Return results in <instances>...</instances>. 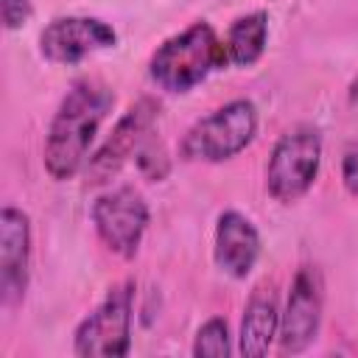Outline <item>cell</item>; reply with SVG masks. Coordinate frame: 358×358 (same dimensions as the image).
Listing matches in <instances>:
<instances>
[{"label":"cell","mask_w":358,"mask_h":358,"mask_svg":"<svg viewBox=\"0 0 358 358\" xmlns=\"http://www.w3.org/2000/svg\"><path fill=\"white\" fill-rule=\"evenodd\" d=\"M112 103V90L98 78H81L67 90L45 140V171L56 182H64L81 171L87 151Z\"/></svg>","instance_id":"6da1fadb"},{"label":"cell","mask_w":358,"mask_h":358,"mask_svg":"<svg viewBox=\"0 0 358 358\" xmlns=\"http://www.w3.org/2000/svg\"><path fill=\"white\" fill-rule=\"evenodd\" d=\"M227 62V48L224 42H218L215 31L207 22H193L154 50L148 70L162 90L187 92Z\"/></svg>","instance_id":"7a4b0ae2"},{"label":"cell","mask_w":358,"mask_h":358,"mask_svg":"<svg viewBox=\"0 0 358 358\" xmlns=\"http://www.w3.org/2000/svg\"><path fill=\"white\" fill-rule=\"evenodd\" d=\"M257 134V109L238 98L193 123L182 140V157L196 162H224L241 154Z\"/></svg>","instance_id":"3957f363"},{"label":"cell","mask_w":358,"mask_h":358,"mask_svg":"<svg viewBox=\"0 0 358 358\" xmlns=\"http://www.w3.org/2000/svg\"><path fill=\"white\" fill-rule=\"evenodd\" d=\"M319 162H322V134L313 126H296L285 131L277 140L266 168V187L271 199L282 204L302 199L319 173Z\"/></svg>","instance_id":"277c9868"},{"label":"cell","mask_w":358,"mask_h":358,"mask_svg":"<svg viewBox=\"0 0 358 358\" xmlns=\"http://www.w3.org/2000/svg\"><path fill=\"white\" fill-rule=\"evenodd\" d=\"M131 302L134 282L115 285L106 299L76 327V355L81 358H117L131 347Z\"/></svg>","instance_id":"5b68a950"},{"label":"cell","mask_w":358,"mask_h":358,"mask_svg":"<svg viewBox=\"0 0 358 358\" xmlns=\"http://www.w3.org/2000/svg\"><path fill=\"white\" fill-rule=\"evenodd\" d=\"M92 224L98 238L120 257H131L143 241L148 227V204L143 196L123 185L95 199L92 204Z\"/></svg>","instance_id":"8992f818"},{"label":"cell","mask_w":358,"mask_h":358,"mask_svg":"<svg viewBox=\"0 0 358 358\" xmlns=\"http://www.w3.org/2000/svg\"><path fill=\"white\" fill-rule=\"evenodd\" d=\"M115 42V28L98 17H59L42 31L39 50L53 64H76L90 53L112 48Z\"/></svg>","instance_id":"52a82bcc"},{"label":"cell","mask_w":358,"mask_h":358,"mask_svg":"<svg viewBox=\"0 0 358 358\" xmlns=\"http://www.w3.org/2000/svg\"><path fill=\"white\" fill-rule=\"evenodd\" d=\"M157 115H159V106L151 98H140L134 106H129V112L117 120V126L112 129L106 143L90 159V165H87L90 182H106L112 173H117L123 168V162L129 157H134L140 151V145L148 140Z\"/></svg>","instance_id":"ba28073f"},{"label":"cell","mask_w":358,"mask_h":358,"mask_svg":"<svg viewBox=\"0 0 358 358\" xmlns=\"http://www.w3.org/2000/svg\"><path fill=\"white\" fill-rule=\"evenodd\" d=\"M319 322H322V280L316 268L302 266L291 282L288 305L280 319L282 352H302L316 338Z\"/></svg>","instance_id":"9c48e42d"},{"label":"cell","mask_w":358,"mask_h":358,"mask_svg":"<svg viewBox=\"0 0 358 358\" xmlns=\"http://www.w3.org/2000/svg\"><path fill=\"white\" fill-rule=\"evenodd\" d=\"M28 255H31V224L17 207L0 213V296L6 305H17L28 285Z\"/></svg>","instance_id":"30bf717a"},{"label":"cell","mask_w":358,"mask_h":358,"mask_svg":"<svg viewBox=\"0 0 358 358\" xmlns=\"http://www.w3.org/2000/svg\"><path fill=\"white\" fill-rule=\"evenodd\" d=\"M260 255V235L255 229V224L235 213L227 210L218 215V227H215V263L221 271H227L235 280H243Z\"/></svg>","instance_id":"8fae6325"},{"label":"cell","mask_w":358,"mask_h":358,"mask_svg":"<svg viewBox=\"0 0 358 358\" xmlns=\"http://www.w3.org/2000/svg\"><path fill=\"white\" fill-rule=\"evenodd\" d=\"M277 330H280V316H277L274 296H263V294L252 296L243 310V322H241V341H238L241 355L246 358L266 355Z\"/></svg>","instance_id":"7c38bea8"},{"label":"cell","mask_w":358,"mask_h":358,"mask_svg":"<svg viewBox=\"0 0 358 358\" xmlns=\"http://www.w3.org/2000/svg\"><path fill=\"white\" fill-rule=\"evenodd\" d=\"M266 36H268V17L263 11H252L246 17H238L229 25L227 34V59L238 67H249L263 56L266 48Z\"/></svg>","instance_id":"4fadbf2b"},{"label":"cell","mask_w":358,"mask_h":358,"mask_svg":"<svg viewBox=\"0 0 358 358\" xmlns=\"http://www.w3.org/2000/svg\"><path fill=\"white\" fill-rule=\"evenodd\" d=\"M193 355L196 358H227L229 355V330L224 319H210L199 327L196 341H193Z\"/></svg>","instance_id":"5bb4252c"},{"label":"cell","mask_w":358,"mask_h":358,"mask_svg":"<svg viewBox=\"0 0 358 358\" xmlns=\"http://www.w3.org/2000/svg\"><path fill=\"white\" fill-rule=\"evenodd\" d=\"M134 159H137V168L148 176V179H165V173H168V154H165V148H162V143L154 137V134H148V140L140 145V151L134 154Z\"/></svg>","instance_id":"9a60e30c"},{"label":"cell","mask_w":358,"mask_h":358,"mask_svg":"<svg viewBox=\"0 0 358 358\" xmlns=\"http://www.w3.org/2000/svg\"><path fill=\"white\" fill-rule=\"evenodd\" d=\"M3 8V25L6 31H17L31 20V0H0Z\"/></svg>","instance_id":"2e32d148"},{"label":"cell","mask_w":358,"mask_h":358,"mask_svg":"<svg viewBox=\"0 0 358 358\" xmlns=\"http://www.w3.org/2000/svg\"><path fill=\"white\" fill-rule=\"evenodd\" d=\"M341 179H344V187L358 199V145H350L344 151V159H341Z\"/></svg>","instance_id":"e0dca14e"},{"label":"cell","mask_w":358,"mask_h":358,"mask_svg":"<svg viewBox=\"0 0 358 358\" xmlns=\"http://www.w3.org/2000/svg\"><path fill=\"white\" fill-rule=\"evenodd\" d=\"M350 101L352 103H358V76L352 78V84H350Z\"/></svg>","instance_id":"ac0fdd59"}]
</instances>
